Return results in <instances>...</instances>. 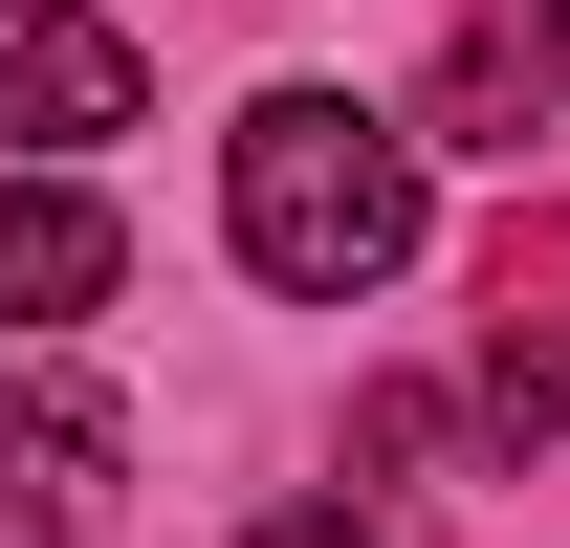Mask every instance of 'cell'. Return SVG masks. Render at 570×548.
Returning a JSON list of instances; mask_svg holds the SVG:
<instances>
[{
    "instance_id": "7",
    "label": "cell",
    "mask_w": 570,
    "mask_h": 548,
    "mask_svg": "<svg viewBox=\"0 0 570 548\" xmlns=\"http://www.w3.org/2000/svg\"><path fill=\"white\" fill-rule=\"evenodd\" d=\"M549 88H570V0H549Z\"/></svg>"
},
{
    "instance_id": "4",
    "label": "cell",
    "mask_w": 570,
    "mask_h": 548,
    "mask_svg": "<svg viewBox=\"0 0 570 548\" xmlns=\"http://www.w3.org/2000/svg\"><path fill=\"white\" fill-rule=\"evenodd\" d=\"M110 307V198L88 176H0V330H67Z\"/></svg>"
},
{
    "instance_id": "5",
    "label": "cell",
    "mask_w": 570,
    "mask_h": 548,
    "mask_svg": "<svg viewBox=\"0 0 570 548\" xmlns=\"http://www.w3.org/2000/svg\"><path fill=\"white\" fill-rule=\"evenodd\" d=\"M483 417H504V461H549V417H570V351H549V330H483Z\"/></svg>"
},
{
    "instance_id": "1",
    "label": "cell",
    "mask_w": 570,
    "mask_h": 548,
    "mask_svg": "<svg viewBox=\"0 0 570 548\" xmlns=\"http://www.w3.org/2000/svg\"><path fill=\"white\" fill-rule=\"evenodd\" d=\"M219 198H242V264L285 307H352V285L417 264V154L373 133V110H330V88H264L242 154H219Z\"/></svg>"
},
{
    "instance_id": "6",
    "label": "cell",
    "mask_w": 570,
    "mask_h": 548,
    "mask_svg": "<svg viewBox=\"0 0 570 548\" xmlns=\"http://www.w3.org/2000/svg\"><path fill=\"white\" fill-rule=\"evenodd\" d=\"M264 548H373V527H352V505H285V527H264Z\"/></svg>"
},
{
    "instance_id": "2",
    "label": "cell",
    "mask_w": 570,
    "mask_h": 548,
    "mask_svg": "<svg viewBox=\"0 0 570 548\" xmlns=\"http://www.w3.org/2000/svg\"><path fill=\"white\" fill-rule=\"evenodd\" d=\"M132 133V45L88 0H0V154H88Z\"/></svg>"
},
{
    "instance_id": "3",
    "label": "cell",
    "mask_w": 570,
    "mask_h": 548,
    "mask_svg": "<svg viewBox=\"0 0 570 548\" xmlns=\"http://www.w3.org/2000/svg\"><path fill=\"white\" fill-rule=\"evenodd\" d=\"M110 505V395L88 373H0V548H67Z\"/></svg>"
}]
</instances>
